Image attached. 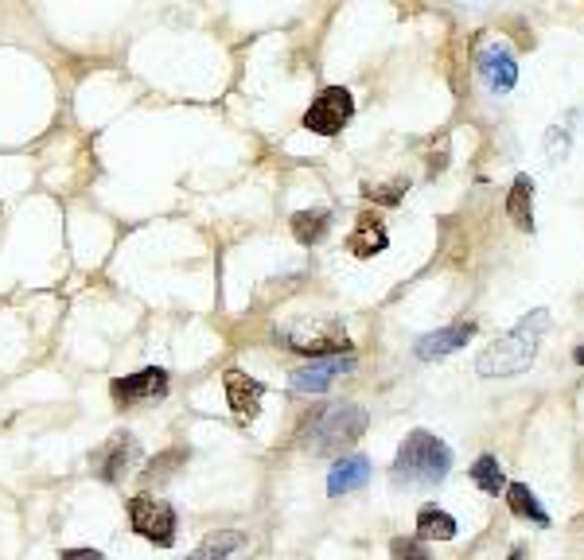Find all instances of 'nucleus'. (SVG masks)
I'll use <instances>...</instances> for the list:
<instances>
[{
    "label": "nucleus",
    "mask_w": 584,
    "mask_h": 560,
    "mask_svg": "<svg viewBox=\"0 0 584 560\" xmlns=\"http://www.w3.org/2000/svg\"><path fill=\"white\" fill-rule=\"evenodd\" d=\"M549 327V312H530L518 327H511L503 339H495L491 347L479 354L475 370L479 378H514L522 370H530V362L538 358V343Z\"/></svg>",
    "instance_id": "nucleus-1"
},
{
    "label": "nucleus",
    "mask_w": 584,
    "mask_h": 560,
    "mask_svg": "<svg viewBox=\"0 0 584 560\" xmlns=\"http://www.w3.org/2000/svg\"><path fill=\"white\" fill-rule=\"evenodd\" d=\"M452 471V452L448 444L437 440L433 432L417 428L405 436L394 459V483H409V487H437L440 479Z\"/></svg>",
    "instance_id": "nucleus-2"
},
{
    "label": "nucleus",
    "mask_w": 584,
    "mask_h": 560,
    "mask_svg": "<svg viewBox=\"0 0 584 560\" xmlns=\"http://www.w3.org/2000/svg\"><path fill=\"white\" fill-rule=\"evenodd\" d=\"M281 343L296 354H347L351 350V335L339 319L331 315H304V319H292L289 327L281 331Z\"/></svg>",
    "instance_id": "nucleus-3"
},
{
    "label": "nucleus",
    "mask_w": 584,
    "mask_h": 560,
    "mask_svg": "<svg viewBox=\"0 0 584 560\" xmlns=\"http://www.w3.org/2000/svg\"><path fill=\"white\" fill-rule=\"evenodd\" d=\"M366 424H370L366 409H359V405H335V409H328L324 417L312 424L308 448H312L316 455L343 452V448H351V444L363 436Z\"/></svg>",
    "instance_id": "nucleus-4"
},
{
    "label": "nucleus",
    "mask_w": 584,
    "mask_h": 560,
    "mask_svg": "<svg viewBox=\"0 0 584 560\" xmlns=\"http://www.w3.org/2000/svg\"><path fill=\"white\" fill-rule=\"evenodd\" d=\"M129 525H133V533H141L145 541L160 545V549L176 545V510L152 494H137L129 502Z\"/></svg>",
    "instance_id": "nucleus-5"
},
{
    "label": "nucleus",
    "mask_w": 584,
    "mask_h": 560,
    "mask_svg": "<svg viewBox=\"0 0 584 560\" xmlns=\"http://www.w3.org/2000/svg\"><path fill=\"white\" fill-rule=\"evenodd\" d=\"M351 113H355V98H351V90H343V86H328L316 102L308 105V113H304V129H312V133H320V137H335V133L351 121Z\"/></svg>",
    "instance_id": "nucleus-6"
},
{
    "label": "nucleus",
    "mask_w": 584,
    "mask_h": 560,
    "mask_svg": "<svg viewBox=\"0 0 584 560\" xmlns=\"http://www.w3.org/2000/svg\"><path fill=\"white\" fill-rule=\"evenodd\" d=\"M141 459V448H137V440L129 436V432H117L106 440V448H98V452L90 455V463H94V475L102 479V483H121V475L133 467Z\"/></svg>",
    "instance_id": "nucleus-7"
},
{
    "label": "nucleus",
    "mask_w": 584,
    "mask_h": 560,
    "mask_svg": "<svg viewBox=\"0 0 584 560\" xmlns=\"http://www.w3.org/2000/svg\"><path fill=\"white\" fill-rule=\"evenodd\" d=\"M113 401L121 405V409H129V405H141V401H160L164 393H168V370H160V366H148L141 374H129V378H117L110 385Z\"/></svg>",
    "instance_id": "nucleus-8"
},
{
    "label": "nucleus",
    "mask_w": 584,
    "mask_h": 560,
    "mask_svg": "<svg viewBox=\"0 0 584 560\" xmlns=\"http://www.w3.org/2000/svg\"><path fill=\"white\" fill-rule=\"evenodd\" d=\"M355 370V362L351 358H320V362H312V366H304V370H296L292 374V389L296 393H324L335 378H343V374H351Z\"/></svg>",
    "instance_id": "nucleus-9"
},
{
    "label": "nucleus",
    "mask_w": 584,
    "mask_h": 560,
    "mask_svg": "<svg viewBox=\"0 0 584 560\" xmlns=\"http://www.w3.org/2000/svg\"><path fill=\"white\" fill-rule=\"evenodd\" d=\"M479 78L495 90V94H507L514 90V82H518V63H514V55L507 47H487L483 55H479Z\"/></svg>",
    "instance_id": "nucleus-10"
},
{
    "label": "nucleus",
    "mask_w": 584,
    "mask_h": 560,
    "mask_svg": "<svg viewBox=\"0 0 584 560\" xmlns=\"http://www.w3.org/2000/svg\"><path fill=\"white\" fill-rule=\"evenodd\" d=\"M475 335V323H452V327H440L433 335H421L417 339V358H425V362H433V358H444V354H452V350L468 347V339Z\"/></svg>",
    "instance_id": "nucleus-11"
},
{
    "label": "nucleus",
    "mask_w": 584,
    "mask_h": 560,
    "mask_svg": "<svg viewBox=\"0 0 584 560\" xmlns=\"http://www.w3.org/2000/svg\"><path fill=\"white\" fill-rule=\"evenodd\" d=\"M261 397H265V385L246 378L242 370H226V401L230 409L242 420H254L261 413Z\"/></svg>",
    "instance_id": "nucleus-12"
},
{
    "label": "nucleus",
    "mask_w": 584,
    "mask_h": 560,
    "mask_svg": "<svg viewBox=\"0 0 584 560\" xmlns=\"http://www.w3.org/2000/svg\"><path fill=\"white\" fill-rule=\"evenodd\" d=\"M390 245V234H386V226H382V218L378 214H359V222H355V230H351V238H347V249L359 257V261H370L374 253H382Z\"/></svg>",
    "instance_id": "nucleus-13"
},
{
    "label": "nucleus",
    "mask_w": 584,
    "mask_h": 560,
    "mask_svg": "<svg viewBox=\"0 0 584 560\" xmlns=\"http://www.w3.org/2000/svg\"><path fill=\"white\" fill-rule=\"evenodd\" d=\"M366 479H370V459L366 455H347V459H339L335 467H331L328 475V494H351V490L366 487Z\"/></svg>",
    "instance_id": "nucleus-14"
},
{
    "label": "nucleus",
    "mask_w": 584,
    "mask_h": 560,
    "mask_svg": "<svg viewBox=\"0 0 584 560\" xmlns=\"http://www.w3.org/2000/svg\"><path fill=\"white\" fill-rule=\"evenodd\" d=\"M507 214L518 230H534V179L514 175L511 195H507Z\"/></svg>",
    "instance_id": "nucleus-15"
},
{
    "label": "nucleus",
    "mask_w": 584,
    "mask_h": 560,
    "mask_svg": "<svg viewBox=\"0 0 584 560\" xmlns=\"http://www.w3.org/2000/svg\"><path fill=\"white\" fill-rule=\"evenodd\" d=\"M507 506H511L514 518H526V522H534V525H542V529H549L546 506L538 502V494L526 487V483H507Z\"/></svg>",
    "instance_id": "nucleus-16"
},
{
    "label": "nucleus",
    "mask_w": 584,
    "mask_h": 560,
    "mask_svg": "<svg viewBox=\"0 0 584 560\" xmlns=\"http://www.w3.org/2000/svg\"><path fill=\"white\" fill-rule=\"evenodd\" d=\"M289 226H292V238L300 245L324 242L331 230V210H296Z\"/></svg>",
    "instance_id": "nucleus-17"
},
{
    "label": "nucleus",
    "mask_w": 584,
    "mask_h": 560,
    "mask_svg": "<svg viewBox=\"0 0 584 560\" xmlns=\"http://www.w3.org/2000/svg\"><path fill=\"white\" fill-rule=\"evenodd\" d=\"M246 545V533L238 529H222V533H207V541L191 553L187 560H226L230 553H238Z\"/></svg>",
    "instance_id": "nucleus-18"
},
{
    "label": "nucleus",
    "mask_w": 584,
    "mask_h": 560,
    "mask_svg": "<svg viewBox=\"0 0 584 560\" xmlns=\"http://www.w3.org/2000/svg\"><path fill=\"white\" fill-rule=\"evenodd\" d=\"M417 533L425 541H452L456 537V518L448 510H437V506H425L417 514Z\"/></svg>",
    "instance_id": "nucleus-19"
},
{
    "label": "nucleus",
    "mask_w": 584,
    "mask_h": 560,
    "mask_svg": "<svg viewBox=\"0 0 584 560\" xmlns=\"http://www.w3.org/2000/svg\"><path fill=\"white\" fill-rule=\"evenodd\" d=\"M472 479L483 494H499V490H507V475H503V467H499L495 455H479V459H475Z\"/></svg>",
    "instance_id": "nucleus-20"
},
{
    "label": "nucleus",
    "mask_w": 584,
    "mask_h": 560,
    "mask_svg": "<svg viewBox=\"0 0 584 560\" xmlns=\"http://www.w3.org/2000/svg\"><path fill=\"white\" fill-rule=\"evenodd\" d=\"M390 560H429V549L417 537H394L390 541Z\"/></svg>",
    "instance_id": "nucleus-21"
},
{
    "label": "nucleus",
    "mask_w": 584,
    "mask_h": 560,
    "mask_svg": "<svg viewBox=\"0 0 584 560\" xmlns=\"http://www.w3.org/2000/svg\"><path fill=\"white\" fill-rule=\"evenodd\" d=\"M402 191H405V183H390V187H378V191L370 187V191H366V199H374V203H386V207H394V203L402 199Z\"/></svg>",
    "instance_id": "nucleus-22"
},
{
    "label": "nucleus",
    "mask_w": 584,
    "mask_h": 560,
    "mask_svg": "<svg viewBox=\"0 0 584 560\" xmlns=\"http://www.w3.org/2000/svg\"><path fill=\"white\" fill-rule=\"evenodd\" d=\"M546 148H549V160L557 164L565 152H569V137L561 133V129H549V137H546Z\"/></svg>",
    "instance_id": "nucleus-23"
},
{
    "label": "nucleus",
    "mask_w": 584,
    "mask_h": 560,
    "mask_svg": "<svg viewBox=\"0 0 584 560\" xmlns=\"http://www.w3.org/2000/svg\"><path fill=\"white\" fill-rule=\"evenodd\" d=\"M59 560H106V557H102L98 549H63Z\"/></svg>",
    "instance_id": "nucleus-24"
},
{
    "label": "nucleus",
    "mask_w": 584,
    "mask_h": 560,
    "mask_svg": "<svg viewBox=\"0 0 584 560\" xmlns=\"http://www.w3.org/2000/svg\"><path fill=\"white\" fill-rule=\"evenodd\" d=\"M573 358H577V366H584V347L573 350Z\"/></svg>",
    "instance_id": "nucleus-25"
}]
</instances>
